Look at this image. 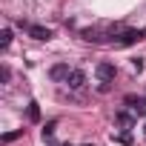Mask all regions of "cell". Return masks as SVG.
I'll list each match as a JSON object with an SVG mask.
<instances>
[{
	"label": "cell",
	"mask_w": 146,
	"mask_h": 146,
	"mask_svg": "<svg viewBox=\"0 0 146 146\" xmlns=\"http://www.w3.org/2000/svg\"><path fill=\"white\" fill-rule=\"evenodd\" d=\"M140 37H143V32H137V29H126L123 35L115 37V46H132V43H137Z\"/></svg>",
	"instance_id": "obj_3"
},
{
	"label": "cell",
	"mask_w": 146,
	"mask_h": 146,
	"mask_svg": "<svg viewBox=\"0 0 146 146\" xmlns=\"http://www.w3.org/2000/svg\"><path fill=\"white\" fill-rule=\"evenodd\" d=\"M132 69H135V72H140V69H143V60H140V57H135V60H132Z\"/></svg>",
	"instance_id": "obj_12"
},
{
	"label": "cell",
	"mask_w": 146,
	"mask_h": 146,
	"mask_svg": "<svg viewBox=\"0 0 146 146\" xmlns=\"http://www.w3.org/2000/svg\"><path fill=\"white\" fill-rule=\"evenodd\" d=\"M54 126H57V123H54V120H52V123H49V126H46V129H43V137H52V132H54Z\"/></svg>",
	"instance_id": "obj_11"
},
{
	"label": "cell",
	"mask_w": 146,
	"mask_h": 146,
	"mask_svg": "<svg viewBox=\"0 0 146 146\" xmlns=\"http://www.w3.org/2000/svg\"><path fill=\"white\" fill-rule=\"evenodd\" d=\"M66 146H69V143H66Z\"/></svg>",
	"instance_id": "obj_13"
},
{
	"label": "cell",
	"mask_w": 146,
	"mask_h": 146,
	"mask_svg": "<svg viewBox=\"0 0 146 146\" xmlns=\"http://www.w3.org/2000/svg\"><path fill=\"white\" fill-rule=\"evenodd\" d=\"M66 86H69L72 92H78V89H83V86H86V75H83L80 69H72V75H69Z\"/></svg>",
	"instance_id": "obj_4"
},
{
	"label": "cell",
	"mask_w": 146,
	"mask_h": 146,
	"mask_svg": "<svg viewBox=\"0 0 146 146\" xmlns=\"http://www.w3.org/2000/svg\"><path fill=\"white\" fill-rule=\"evenodd\" d=\"M20 135H23V129H20V132H9V135H3V143H12V140H17Z\"/></svg>",
	"instance_id": "obj_10"
},
{
	"label": "cell",
	"mask_w": 146,
	"mask_h": 146,
	"mask_svg": "<svg viewBox=\"0 0 146 146\" xmlns=\"http://www.w3.org/2000/svg\"><path fill=\"white\" fill-rule=\"evenodd\" d=\"M26 32H29V37H35V40H49V37H52V29H46V26H37V23L26 26Z\"/></svg>",
	"instance_id": "obj_6"
},
{
	"label": "cell",
	"mask_w": 146,
	"mask_h": 146,
	"mask_svg": "<svg viewBox=\"0 0 146 146\" xmlns=\"http://www.w3.org/2000/svg\"><path fill=\"white\" fill-rule=\"evenodd\" d=\"M40 117V109H37V103H29V120H37Z\"/></svg>",
	"instance_id": "obj_9"
},
{
	"label": "cell",
	"mask_w": 146,
	"mask_h": 146,
	"mask_svg": "<svg viewBox=\"0 0 146 146\" xmlns=\"http://www.w3.org/2000/svg\"><path fill=\"white\" fill-rule=\"evenodd\" d=\"M69 75H72L69 63H54V66L49 69V78H52L54 83H66V80H69Z\"/></svg>",
	"instance_id": "obj_1"
},
{
	"label": "cell",
	"mask_w": 146,
	"mask_h": 146,
	"mask_svg": "<svg viewBox=\"0 0 146 146\" xmlns=\"http://www.w3.org/2000/svg\"><path fill=\"white\" fill-rule=\"evenodd\" d=\"M95 75H98V80H100V83H112L117 72H115V66H112V63H98V66H95Z\"/></svg>",
	"instance_id": "obj_2"
},
{
	"label": "cell",
	"mask_w": 146,
	"mask_h": 146,
	"mask_svg": "<svg viewBox=\"0 0 146 146\" xmlns=\"http://www.w3.org/2000/svg\"><path fill=\"white\" fill-rule=\"evenodd\" d=\"M12 46V29H3L0 32V49H9Z\"/></svg>",
	"instance_id": "obj_7"
},
{
	"label": "cell",
	"mask_w": 146,
	"mask_h": 146,
	"mask_svg": "<svg viewBox=\"0 0 146 146\" xmlns=\"http://www.w3.org/2000/svg\"><path fill=\"white\" fill-rule=\"evenodd\" d=\"M115 120H117V123H120L123 129H129V126H132V117H129L126 112H117V115H115Z\"/></svg>",
	"instance_id": "obj_8"
},
{
	"label": "cell",
	"mask_w": 146,
	"mask_h": 146,
	"mask_svg": "<svg viewBox=\"0 0 146 146\" xmlns=\"http://www.w3.org/2000/svg\"><path fill=\"white\" fill-rule=\"evenodd\" d=\"M126 106H129L135 115L146 117V98H135V95H129V98H126Z\"/></svg>",
	"instance_id": "obj_5"
}]
</instances>
